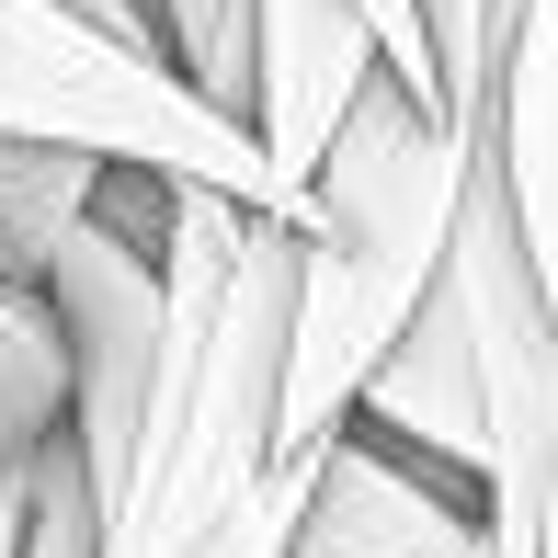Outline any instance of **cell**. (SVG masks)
I'll return each mask as SVG.
<instances>
[{
    "label": "cell",
    "mask_w": 558,
    "mask_h": 558,
    "mask_svg": "<svg viewBox=\"0 0 558 558\" xmlns=\"http://www.w3.org/2000/svg\"><path fill=\"white\" fill-rule=\"evenodd\" d=\"M296 240L228 194H183L160 240V353L137 445L104 501V558H286L296 490L274 468Z\"/></svg>",
    "instance_id": "6da1fadb"
},
{
    "label": "cell",
    "mask_w": 558,
    "mask_h": 558,
    "mask_svg": "<svg viewBox=\"0 0 558 558\" xmlns=\"http://www.w3.org/2000/svg\"><path fill=\"white\" fill-rule=\"evenodd\" d=\"M478 183V137L399 81H365L342 137L319 148L296 194V319H286V411H274V468L308 478V456L353 422L365 376L399 353L422 296L445 286L456 217Z\"/></svg>",
    "instance_id": "7a4b0ae2"
},
{
    "label": "cell",
    "mask_w": 558,
    "mask_h": 558,
    "mask_svg": "<svg viewBox=\"0 0 558 558\" xmlns=\"http://www.w3.org/2000/svg\"><path fill=\"white\" fill-rule=\"evenodd\" d=\"M0 148H58L81 171H148L171 194H228L251 217H286V183L217 104H194L148 46L69 23L58 0H0Z\"/></svg>",
    "instance_id": "3957f363"
},
{
    "label": "cell",
    "mask_w": 558,
    "mask_h": 558,
    "mask_svg": "<svg viewBox=\"0 0 558 558\" xmlns=\"http://www.w3.org/2000/svg\"><path fill=\"white\" fill-rule=\"evenodd\" d=\"M445 296H456L468 376H478V536H490V558H536L547 501H558V319L513 251V217H501L490 171L468 183Z\"/></svg>",
    "instance_id": "277c9868"
},
{
    "label": "cell",
    "mask_w": 558,
    "mask_h": 558,
    "mask_svg": "<svg viewBox=\"0 0 558 558\" xmlns=\"http://www.w3.org/2000/svg\"><path fill=\"white\" fill-rule=\"evenodd\" d=\"M388 81V46L353 0H251V104H240V137L263 148V171L286 183V206L308 194L319 148L342 137L353 92Z\"/></svg>",
    "instance_id": "5b68a950"
},
{
    "label": "cell",
    "mask_w": 558,
    "mask_h": 558,
    "mask_svg": "<svg viewBox=\"0 0 558 558\" xmlns=\"http://www.w3.org/2000/svg\"><path fill=\"white\" fill-rule=\"evenodd\" d=\"M478 490L422 456L376 445V434H342L308 456V490H296V536L286 558H478Z\"/></svg>",
    "instance_id": "8992f818"
},
{
    "label": "cell",
    "mask_w": 558,
    "mask_h": 558,
    "mask_svg": "<svg viewBox=\"0 0 558 558\" xmlns=\"http://www.w3.org/2000/svg\"><path fill=\"white\" fill-rule=\"evenodd\" d=\"M478 171H490L513 251L558 319V0H513L490 46V104H478Z\"/></svg>",
    "instance_id": "52a82bcc"
},
{
    "label": "cell",
    "mask_w": 558,
    "mask_h": 558,
    "mask_svg": "<svg viewBox=\"0 0 558 558\" xmlns=\"http://www.w3.org/2000/svg\"><path fill=\"white\" fill-rule=\"evenodd\" d=\"M353 434H376V445H399V456H422V468H445V478L478 490V376H468V331H456L445 286L422 296V319L399 331V353L365 376Z\"/></svg>",
    "instance_id": "ba28073f"
},
{
    "label": "cell",
    "mask_w": 558,
    "mask_h": 558,
    "mask_svg": "<svg viewBox=\"0 0 558 558\" xmlns=\"http://www.w3.org/2000/svg\"><path fill=\"white\" fill-rule=\"evenodd\" d=\"M69 445V331L35 274H0V478H35Z\"/></svg>",
    "instance_id": "9c48e42d"
},
{
    "label": "cell",
    "mask_w": 558,
    "mask_h": 558,
    "mask_svg": "<svg viewBox=\"0 0 558 558\" xmlns=\"http://www.w3.org/2000/svg\"><path fill=\"white\" fill-rule=\"evenodd\" d=\"M148 46H160V69L194 104H217L240 125V104H251V0H148Z\"/></svg>",
    "instance_id": "30bf717a"
},
{
    "label": "cell",
    "mask_w": 558,
    "mask_h": 558,
    "mask_svg": "<svg viewBox=\"0 0 558 558\" xmlns=\"http://www.w3.org/2000/svg\"><path fill=\"white\" fill-rule=\"evenodd\" d=\"M422 58H434V104L456 137H478V104H490V0H411Z\"/></svg>",
    "instance_id": "8fae6325"
},
{
    "label": "cell",
    "mask_w": 558,
    "mask_h": 558,
    "mask_svg": "<svg viewBox=\"0 0 558 558\" xmlns=\"http://www.w3.org/2000/svg\"><path fill=\"white\" fill-rule=\"evenodd\" d=\"M23 558H104V501H92L81 456H46L35 468V501H23Z\"/></svg>",
    "instance_id": "7c38bea8"
},
{
    "label": "cell",
    "mask_w": 558,
    "mask_h": 558,
    "mask_svg": "<svg viewBox=\"0 0 558 558\" xmlns=\"http://www.w3.org/2000/svg\"><path fill=\"white\" fill-rule=\"evenodd\" d=\"M353 12H365V23H376V46H388V81L434 104V58H422V23H411V0H353ZM434 114H445V104H434Z\"/></svg>",
    "instance_id": "4fadbf2b"
},
{
    "label": "cell",
    "mask_w": 558,
    "mask_h": 558,
    "mask_svg": "<svg viewBox=\"0 0 558 558\" xmlns=\"http://www.w3.org/2000/svg\"><path fill=\"white\" fill-rule=\"evenodd\" d=\"M69 23H92V35H114V46H148V0H58ZM160 58V46H148Z\"/></svg>",
    "instance_id": "5bb4252c"
},
{
    "label": "cell",
    "mask_w": 558,
    "mask_h": 558,
    "mask_svg": "<svg viewBox=\"0 0 558 558\" xmlns=\"http://www.w3.org/2000/svg\"><path fill=\"white\" fill-rule=\"evenodd\" d=\"M23 501H35V478H0V558H23Z\"/></svg>",
    "instance_id": "9a60e30c"
},
{
    "label": "cell",
    "mask_w": 558,
    "mask_h": 558,
    "mask_svg": "<svg viewBox=\"0 0 558 558\" xmlns=\"http://www.w3.org/2000/svg\"><path fill=\"white\" fill-rule=\"evenodd\" d=\"M478 558H490V547H478Z\"/></svg>",
    "instance_id": "2e32d148"
}]
</instances>
